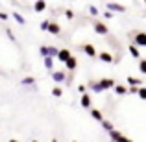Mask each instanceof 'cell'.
Instances as JSON below:
<instances>
[{"mask_svg": "<svg viewBox=\"0 0 146 142\" xmlns=\"http://www.w3.org/2000/svg\"><path fill=\"white\" fill-rule=\"evenodd\" d=\"M61 94H63V90H61V87H54V89H52V96H56V98H59V96Z\"/></svg>", "mask_w": 146, "mask_h": 142, "instance_id": "obj_23", "label": "cell"}, {"mask_svg": "<svg viewBox=\"0 0 146 142\" xmlns=\"http://www.w3.org/2000/svg\"><path fill=\"white\" fill-rule=\"evenodd\" d=\"M129 53H131V57H135V59H141V52H139V48L137 46H133L131 43H129Z\"/></svg>", "mask_w": 146, "mask_h": 142, "instance_id": "obj_20", "label": "cell"}, {"mask_svg": "<svg viewBox=\"0 0 146 142\" xmlns=\"http://www.w3.org/2000/svg\"><path fill=\"white\" fill-rule=\"evenodd\" d=\"M11 17H13V20L17 22V24H21V26H24V24H26V18L22 17L19 11H13V13H11Z\"/></svg>", "mask_w": 146, "mask_h": 142, "instance_id": "obj_14", "label": "cell"}, {"mask_svg": "<svg viewBox=\"0 0 146 142\" xmlns=\"http://www.w3.org/2000/svg\"><path fill=\"white\" fill-rule=\"evenodd\" d=\"M46 9V2H43V0H37V2H33V11H37V13H41V11Z\"/></svg>", "mask_w": 146, "mask_h": 142, "instance_id": "obj_16", "label": "cell"}, {"mask_svg": "<svg viewBox=\"0 0 146 142\" xmlns=\"http://www.w3.org/2000/svg\"><path fill=\"white\" fill-rule=\"evenodd\" d=\"M100 124H102V127H104V129H106V131H107V133H109V131H113V129H115V125H113V124H111V122H109V120H106V118H104V120H102V122H100Z\"/></svg>", "mask_w": 146, "mask_h": 142, "instance_id": "obj_21", "label": "cell"}, {"mask_svg": "<svg viewBox=\"0 0 146 142\" xmlns=\"http://www.w3.org/2000/svg\"><path fill=\"white\" fill-rule=\"evenodd\" d=\"M100 13V9L96 6H89V15H93V17H96V15Z\"/></svg>", "mask_w": 146, "mask_h": 142, "instance_id": "obj_25", "label": "cell"}, {"mask_svg": "<svg viewBox=\"0 0 146 142\" xmlns=\"http://www.w3.org/2000/svg\"><path fill=\"white\" fill-rule=\"evenodd\" d=\"M48 24H50V20H43V22H41V24H39L41 32H46V30H48Z\"/></svg>", "mask_w": 146, "mask_h": 142, "instance_id": "obj_26", "label": "cell"}, {"mask_svg": "<svg viewBox=\"0 0 146 142\" xmlns=\"http://www.w3.org/2000/svg\"><path fill=\"white\" fill-rule=\"evenodd\" d=\"M126 83H128L129 87H143V79L141 78H135V76H128V78H126Z\"/></svg>", "mask_w": 146, "mask_h": 142, "instance_id": "obj_9", "label": "cell"}, {"mask_svg": "<svg viewBox=\"0 0 146 142\" xmlns=\"http://www.w3.org/2000/svg\"><path fill=\"white\" fill-rule=\"evenodd\" d=\"M137 96H139L141 100H146V89H144V87H139V90H137Z\"/></svg>", "mask_w": 146, "mask_h": 142, "instance_id": "obj_24", "label": "cell"}, {"mask_svg": "<svg viewBox=\"0 0 146 142\" xmlns=\"http://www.w3.org/2000/svg\"><path fill=\"white\" fill-rule=\"evenodd\" d=\"M2 74H4V72H2V70H0V76H2Z\"/></svg>", "mask_w": 146, "mask_h": 142, "instance_id": "obj_35", "label": "cell"}, {"mask_svg": "<svg viewBox=\"0 0 146 142\" xmlns=\"http://www.w3.org/2000/svg\"><path fill=\"white\" fill-rule=\"evenodd\" d=\"M137 90H139V87H128V92L129 94H137Z\"/></svg>", "mask_w": 146, "mask_h": 142, "instance_id": "obj_30", "label": "cell"}, {"mask_svg": "<svg viewBox=\"0 0 146 142\" xmlns=\"http://www.w3.org/2000/svg\"><path fill=\"white\" fill-rule=\"evenodd\" d=\"M129 37H131V44L137 48H144L146 46V33L141 32V30H137V32H131L129 33Z\"/></svg>", "mask_w": 146, "mask_h": 142, "instance_id": "obj_1", "label": "cell"}, {"mask_svg": "<svg viewBox=\"0 0 146 142\" xmlns=\"http://www.w3.org/2000/svg\"><path fill=\"white\" fill-rule=\"evenodd\" d=\"M91 116H93L96 122H102V120H104V114H102V111H98V109H91Z\"/></svg>", "mask_w": 146, "mask_h": 142, "instance_id": "obj_19", "label": "cell"}, {"mask_svg": "<svg viewBox=\"0 0 146 142\" xmlns=\"http://www.w3.org/2000/svg\"><path fill=\"white\" fill-rule=\"evenodd\" d=\"M43 65H44V68H46L48 72H54V59L52 57H43Z\"/></svg>", "mask_w": 146, "mask_h": 142, "instance_id": "obj_13", "label": "cell"}, {"mask_svg": "<svg viewBox=\"0 0 146 142\" xmlns=\"http://www.w3.org/2000/svg\"><path fill=\"white\" fill-rule=\"evenodd\" d=\"M6 33H7V37H9V41H13V43H15V41H17V37H15V33L11 32L9 28H6Z\"/></svg>", "mask_w": 146, "mask_h": 142, "instance_id": "obj_27", "label": "cell"}, {"mask_svg": "<svg viewBox=\"0 0 146 142\" xmlns=\"http://www.w3.org/2000/svg\"><path fill=\"white\" fill-rule=\"evenodd\" d=\"M21 83L24 87H32V85H35V78H33V76H26V78H22Z\"/></svg>", "mask_w": 146, "mask_h": 142, "instance_id": "obj_18", "label": "cell"}, {"mask_svg": "<svg viewBox=\"0 0 146 142\" xmlns=\"http://www.w3.org/2000/svg\"><path fill=\"white\" fill-rule=\"evenodd\" d=\"M117 85V81H115V79H111V78H102L98 81V87H100V90H109V89H113V87Z\"/></svg>", "mask_w": 146, "mask_h": 142, "instance_id": "obj_2", "label": "cell"}, {"mask_svg": "<svg viewBox=\"0 0 146 142\" xmlns=\"http://www.w3.org/2000/svg\"><path fill=\"white\" fill-rule=\"evenodd\" d=\"M93 28H94V32L98 33V35H107V33H109V28H107L106 24H104V22H93Z\"/></svg>", "mask_w": 146, "mask_h": 142, "instance_id": "obj_4", "label": "cell"}, {"mask_svg": "<svg viewBox=\"0 0 146 142\" xmlns=\"http://www.w3.org/2000/svg\"><path fill=\"white\" fill-rule=\"evenodd\" d=\"M98 59L102 61V63H113V55H111L109 52H100L98 53Z\"/></svg>", "mask_w": 146, "mask_h": 142, "instance_id": "obj_12", "label": "cell"}, {"mask_svg": "<svg viewBox=\"0 0 146 142\" xmlns=\"http://www.w3.org/2000/svg\"><path fill=\"white\" fill-rule=\"evenodd\" d=\"M70 55H72V53H70V50H68V48H61L59 52H57V61H59V63H65Z\"/></svg>", "mask_w": 146, "mask_h": 142, "instance_id": "obj_6", "label": "cell"}, {"mask_svg": "<svg viewBox=\"0 0 146 142\" xmlns=\"http://www.w3.org/2000/svg\"><path fill=\"white\" fill-rule=\"evenodd\" d=\"M46 32H48V33H52V35H59V33H61V26L57 24V22H50Z\"/></svg>", "mask_w": 146, "mask_h": 142, "instance_id": "obj_11", "label": "cell"}, {"mask_svg": "<svg viewBox=\"0 0 146 142\" xmlns=\"http://www.w3.org/2000/svg\"><path fill=\"white\" fill-rule=\"evenodd\" d=\"M113 92L118 94V96H124V94H128V87H126V85H115Z\"/></svg>", "mask_w": 146, "mask_h": 142, "instance_id": "obj_15", "label": "cell"}, {"mask_svg": "<svg viewBox=\"0 0 146 142\" xmlns=\"http://www.w3.org/2000/svg\"><path fill=\"white\" fill-rule=\"evenodd\" d=\"M139 72L146 74V59H139Z\"/></svg>", "mask_w": 146, "mask_h": 142, "instance_id": "obj_22", "label": "cell"}, {"mask_svg": "<svg viewBox=\"0 0 146 142\" xmlns=\"http://www.w3.org/2000/svg\"><path fill=\"white\" fill-rule=\"evenodd\" d=\"M113 17V13H109V11H104V18H111Z\"/></svg>", "mask_w": 146, "mask_h": 142, "instance_id": "obj_32", "label": "cell"}, {"mask_svg": "<svg viewBox=\"0 0 146 142\" xmlns=\"http://www.w3.org/2000/svg\"><path fill=\"white\" fill-rule=\"evenodd\" d=\"M82 50L85 52V55H87V57H96V55H98L96 48H94V46H93L91 43H85V44L82 46Z\"/></svg>", "mask_w": 146, "mask_h": 142, "instance_id": "obj_5", "label": "cell"}, {"mask_svg": "<svg viewBox=\"0 0 146 142\" xmlns=\"http://www.w3.org/2000/svg\"><path fill=\"white\" fill-rule=\"evenodd\" d=\"M109 137H111V140H113V142H126V140H128V139H126V137L122 135L120 131H117V129L109 131Z\"/></svg>", "mask_w": 146, "mask_h": 142, "instance_id": "obj_7", "label": "cell"}, {"mask_svg": "<svg viewBox=\"0 0 146 142\" xmlns=\"http://www.w3.org/2000/svg\"><path fill=\"white\" fill-rule=\"evenodd\" d=\"M7 142H19V140H15V139H11V140H7Z\"/></svg>", "mask_w": 146, "mask_h": 142, "instance_id": "obj_33", "label": "cell"}, {"mask_svg": "<svg viewBox=\"0 0 146 142\" xmlns=\"http://www.w3.org/2000/svg\"><path fill=\"white\" fill-rule=\"evenodd\" d=\"M78 90H80V92H83V94H85V85H83V83H82V85H78Z\"/></svg>", "mask_w": 146, "mask_h": 142, "instance_id": "obj_31", "label": "cell"}, {"mask_svg": "<svg viewBox=\"0 0 146 142\" xmlns=\"http://www.w3.org/2000/svg\"><path fill=\"white\" fill-rule=\"evenodd\" d=\"M106 7L109 9V13H124L126 11V7L122 4H117V2H107Z\"/></svg>", "mask_w": 146, "mask_h": 142, "instance_id": "obj_3", "label": "cell"}, {"mask_svg": "<svg viewBox=\"0 0 146 142\" xmlns=\"http://www.w3.org/2000/svg\"><path fill=\"white\" fill-rule=\"evenodd\" d=\"M65 67H67V70L74 72V70H76V67H78V59H76L74 55H70L67 61H65Z\"/></svg>", "mask_w": 146, "mask_h": 142, "instance_id": "obj_10", "label": "cell"}, {"mask_svg": "<svg viewBox=\"0 0 146 142\" xmlns=\"http://www.w3.org/2000/svg\"><path fill=\"white\" fill-rule=\"evenodd\" d=\"M65 17H67L68 20H72V18H74V11L72 9H65Z\"/></svg>", "mask_w": 146, "mask_h": 142, "instance_id": "obj_28", "label": "cell"}, {"mask_svg": "<svg viewBox=\"0 0 146 142\" xmlns=\"http://www.w3.org/2000/svg\"><path fill=\"white\" fill-rule=\"evenodd\" d=\"M126 142H133V140H129V139H128V140H126Z\"/></svg>", "mask_w": 146, "mask_h": 142, "instance_id": "obj_34", "label": "cell"}, {"mask_svg": "<svg viewBox=\"0 0 146 142\" xmlns=\"http://www.w3.org/2000/svg\"><path fill=\"white\" fill-rule=\"evenodd\" d=\"M7 18H9V15H7L6 11H0V20H2V22H6Z\"/></svg>", "mask_w": 146, "mask_h": 142, "instance_id": "obj_29", "label": "cell"}, {"mask_svg": "<svg viewBox=\"0 0 146 142\" xmlns=\"http://www.w3.org/2000/svg\"><path fill=\"white\" fill-rule=\"evenodd\" d=\"M72 142H78V140H72Z\"/></svg>", "mask_w": 146, "mask_h": 142, "instance_id": "obj_36", "label": "cell"}, {"mask_svg": "<svg viewBox=\"0 0 146 142\" xmlns=\"http://www.w3.org/2000/svg\"><path fill=\"white\" fill-rule=\"evenodd\" d=\"M80 103H82L83 109H91V96L89 94H83L82 100H80Z\"/></svg>", "mask_w": 146, "mask_h": 142, "instance_id": "obj_17", "label": "cell"}, {"mask_svg": "<svg viewBox=\"0 0 146 142\" xmlns=\"http://www.w3.org/2000/svg\"><path fill=\"white\" fill-rule=\"evenodd\" d=\"M50 74H52V79L56 83H63L65 78H67V74H65L63 70H54V72H50Z\"/></svg>", "mask_w": 146, "mask_h": 142, "instance_id": "obj_8", "label": "cell"}]
</instances>
